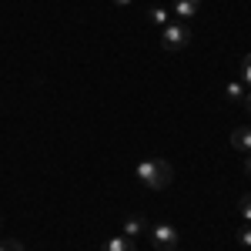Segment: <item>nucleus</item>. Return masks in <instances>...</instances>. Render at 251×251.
<instances>
[{"mask_svg": "<svg viewBox=\"0 0 251 251\" xmlns=\"http://www.w3.org/2000/svg\"><path fill=\"white\" fill-rule=\"evenodd\" d=\"M0 251H24V245L14 238H0Z\"/></svg>", "mask_w": 251, "mask_h": 251, "instance_id": "f8f14e48", "label": "nucleus"}, {"mask_svg": "<svg viewBox=\"0 0 251 251\" xmlns=\"http://www.w3.org/2000/svg\"><path fill=\"white\" fill-rule=\"evenodd\" d=\"M151 20H154L157 27H161V30H164V27H168V24H171V14H168V10H164V7H151Z\"/></svg>", "mask_w": 251, "mask_h": 251, "instance_id": "6e6552de", "label": "nucleus"}, {"mask_svg": "<svg viewBox=\"0 0 251 251\" xmlns=\"http://www.w3.org/2000/svg\"><path fill=\"white\" fill-rule=\"evenodd\" d=\"M231 148L241 154H251V127H234L231 131Z\"/></svg>", "mask_w": 251, "mask_h": 251, "instance_id": "39448f33", "label": "nucleus"}, {"mask_svg": "<svg viewBox=\"0 0 251 251\" xmlns=\"http://www.w3.org/2000/svg\"><path fill=\"white\" fill-rule=\"evenodd\" d=\"M238 241H241L245 248H251V225H245V228L238 231Z\"/></svg>", "mask_w": 251, "mask_h": 251, "instance_id": "ddd939ff", "label": "nucleus"}, {"mask_svg": "<svg viewBox=\"0 0 251 251\" xmlns=\"http://www.w3.org/2000/svg\"><path fill=\"white\" fill-rule=\"evenodd\" d=\"M148 231V225H144V218H137V214H127L124 218V225H121V234H127V238H141V234Z\"/></svg>", "mask_w": 251, "mask_h": 251, "instance_id": "20e7f679", "label": "nucleus"}, {"mask_svg": "<svg viewBox=\"0 0 251 251\" xmlns=\"http://www.w3.org/2000/svg\"><path fill=\"white\" fill-rule=\"evenodd\" d=\"M117 7H127V3H134V0H114Z\"/></svg>", "mask_w": 251, "mask_h": 251, "instance_id": "2eb2a0df", "label": "nucleus"}, {"mask_svg": "<svg viewBox=\"0 0 251 251\" xmlns=\"http://www.w3.org/2000/svg\"><path fill=\"white\" fill-rule=\"evenodd\" d=\"M100 251H137V241H134V238H127V234H114V238L104 241V248H100Z\"/></svg>", "mask_w": 251, "mask_h": 251, "instance_id": "423d86ee", "label": "nucleus"}, {"mask_svg": "<svg viewBox=\"0 0 251 251\" xmlns=\"http://www.w3.org/2000/svg\"><path fill=\"white\" fill-rule=\"evenodd\" d=\"M151 245H154L157 251H177L181 234H177L174 225H154V228H151Z\"/></svg>", "mask_w": 251, "mask_h": 251, "instance_id": "7ed1b4c3", "label": "nucleus"}, {"mask_svg": "<svg viewBox=\"0 0 251 251\" xmlns=\"http://www.w3.org/2000/svg\"><path fill=\"white\" fill-rule=\"evenodd\" d=\"M241 84H251V54L241 57Z\"/></svg>", "mask_w": 251, "mask_h": 251, "instance_id": "9b49d317", "label": "nucleus"}, {"mask_svg": "<svg viewBox=\"0 0 251 251\" xmlns=\"http://www.w3.org/2000/svg\"><path fill=\"white\" fill-rule=\"evenodd\" d=\"M134 174H137V181H141L144 188H151V191H164L174 181V171H171V164H168L164 157H144L134 168Z\"/></svg>", "mask_w": 251, "mask_h": 251, "instance_id": "f257e3e1", "label": "nucleus"}, {"mask_svg": "<svg viewBox=\"0 0 251 251\" xmlns=\"http://www.w3.org/2000/svg\"><path fill=\"white\" fill-rule=\"evenodd\" d=\"M228 97H231V100H238V104H241V100H245V97H248V91H245V84H241V80H231V84H228Z\"/></svg>", "mask_w": 251, "mask_h": 251, "instance_id": "1a4fd4ad", "label": "nucleus"}, {"mask_svg": "<svg viewBox=\"0 0 251 251\" xmlns=\"http://www.w3.org/2000/svg\"><path fill=\"white\" fill-rule=\"evenodd\" d=\"M161 37H164V47H168V50H184V47L191 44V27H188L184 20H171V24L161 30Z\"/></svg>", "mask_w": 251, "mask_h": 251, "instance_id": "f03ea898", "label": "nucleus"}, {"mask_svg": "<svg viewBox=\"0 0 251 251\" xmlns=\"http://www.w3.org/2000/svg\"><path fill=\"white\" fill-rule=\"evenodd\" d=\"M0 228H3V218H0Z\"/></svg>", "mask_w": 251, "mask_h": 251, "instance_id": "f3484780", "label": "nucleus"}, {"mask_svg": "<svg viewBox=\"0 0 251 251\" xmlns=\"http://www.w3.org/2000/svg\"><path fill=\"white\" fill-rule=\"evenodd\" d=\"M245 107H248V114H251V94H248V97H245Z\"/></svg>", "mask_w": 251, "mask_h": 251, "instance_id": "dca6fc26", "label": "nucleus"}, {"mask_svg": "<svg viewBox=\"0 0 251 251\" xmlns=\"http://www.w3.org/2000/svg\"><path fill=\"white\" fill-rule=\"evenodd\" d=\"M238 211H241V218L251 225V194H241V201H238Z\"/></svg>", "mask_w": 251, "mask_h": 251, "instance_id": "9d476101", "label": "nucleus"}, {"mask_svg": "<svg viewBox=\"0 0 251 251\" xmlns=\"http://www.w3.org/2000/svg\"><path fill=\"white\" fill-rule=\"evenodd\" d=\"M198 7H201V0H174V14L177 20H191L198 14Z\"/></svg>", "mask_w": 251, "mask_h": 251, "instance_id": "0eeeda50", "label": "nucleus"}, {"mask_svg": "<svg viewBox=\"0 0 251 251\" xmlns=\"http://www.w3.org/2000/svg\"><path fill=\"white\" fill-rule=\"evenodd\" d=\"M245 174H248V177H251V154L245 157Z\"/></svg>", "mask_w": 251, "mask_h": 251, "instance_id": "4468645a", "label": "nucleus"}]
</instances>
